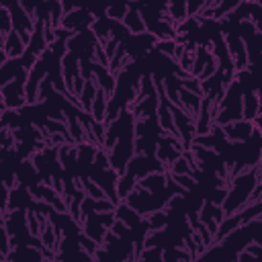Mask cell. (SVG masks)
I'll return each instance as SVG.
<instances>
[{"label":"cell","instance_id":"obj_1","mask_svg":"<svg viewBox=\"0 0 262 262\" xmlns=\"http://www.w3.org/2000/svg\"><path fill=\"white\" fill-rule=\"evenodd\" d=\"M256 184H258V170H250L246 174H239L233 180L231 190H227V196H225V201L221 205L223 211H225V215H231L237 209H242L246 205V201L252 196Z\"/></svg>","mask_w":262,"mask_h":262},{"label":"cell","instance_id":"obj_2","mask_svg":"<svg viewBox=\"0 0 262 262\" xmlns=\"http://www.w3.org/2000/svg\"><path fill=\"white\" fill-rule=\"evenodd\" d=\"M133 135H135L133 131H129V133L121 135V137L117 139V143H115L113 151L108 154L111 168H113V170H117L119 174H125L127 164H129V160H131V156H133V149H135V137H133Z\"/></svg>","mask_w":262,"mask_h":262},{"label":"cell","instance_id":"obj_3","mask_svg":"<svg viewBox=\"0 0 262 262\" xmlns=\"http://www.w3.org/2000/svg\"><path fill=\"white\" fill-rule=\"evenodd\" d=\"M162 170H164V164H162L160 158L147 156V154H139V156H135V158L129 160L125 172L133 174L135 178H143V176H147L151 172H162Z\"/></svg>","mask_w":262,"mask_h":262},{"label":"cell","instance_id":"obj_4","mask_svg":"<svg viewBox=\"0 0 262 262\" xmlns=\"http://www.w3.org/2000/svg\"><path fill=\"white\" fill-rule=\"evenodd\" d=\"M92 23H94V16L86 8L84 10L82 8H76V10L68 12V16H63V20H61V25L66 29H70V31H82V29H86Z\"/></svg>","mask_w":262,"mask_h":262},{"label":"cell","instance_id":"obj_5","mask_svg":"<svg viewBox=\"0 0 262 262\" xmlns=\"http://www.w3.org/2000/svg\"><path fill=\"white\" fill-rule=\"evenodd\" d=\"M223 127V131H225V137L227 139H233V141H244V139H248L250 135H252V131L256 129L254 125H252V121H248V119H239V121H233V123H225V125H221Z\"/></svg>","mask_w":262,"mask_h":262},{"label":"cell","instance_id":"obj_6","mask_svg":"<svg viewBox=\"0 0 262 262\" xmlns=\"http://www.w3.org/2000/svg\"><path fill=\"white\" fill-rule=\"evenodd\" d=\"M16 178H18V182L20 184H25V186H35V184H39V182H43V178H41V174H39V170L33 166V162H29V160H20V164L16 166Z\"/></svg>","mask_w":262,"mask_h":262},{"label":"cell","instance_id":"obj_7","mask_svg":"<svg viewBox=\"0 0 262 262\" xmlns=\"http://www.w3.org/2000/svg\"><path fill=\"white\" fill-rule=\"evenodd\" d=\"M29 186H25V184H20V186H16V188H10V194H8V207H6V213H8V209H25V207H31L33 203H31V192L27 190Z\"/></svg>","mask_w":262,"mask_h":262},{"label":"cell","instance_id":"obj_8","mask_svg":"<svg viewBox=\"0 0 262 262\" xmlns=\"http://www.w3.org/2000/svg\"><path fill=\"white\" fill-rule=\"evenodd\" d=\"M106 229H108V227H106L104 223H100V219H98L96 213H90V215L84 219V233L90 235V237L96 239V242H104Z\"/></svg>","mask_w":262,"mask_h":262},{"label":"cell","instance_id":"obj_9","mask_svg":"<svg viewBox=\"0 0 262 262\" xmlns=\"http://www.w3.org/2000/svg\"><path fill=\"white\" fill-rule=\"evenodd\" d=\"M25 49H27V43L23 41L18 31H10L4 37V51L8 53V57H20L25 53Z\"/></svg>","mask_w":262,"mask_h":262},{"label":"cell","instance_id":"obj_10","mask_svg":"<svg viewBox=\"0 0 262 262\" xmlns=\"http://www.w3.org/2000/svg\"><path fill=\"white\" fill-rule=\"evenodd\" d=\"M117 219H123L129 227H137V225L143 221V219H141V213H137L129 203H127V205L123 203V205L117 207Z\"/></svg>","mask_w":262,"mask_h":262},{"label":"cell","instance_id":"obj_11","mask_svg":"<svg viewBox=\"0 0 262 262\" xmlns=\"http://www.w3.org/2000/svg\"><path fill=\"white\" fill-rule=\"evenodd\" d=\"M166 180L168 178L162 172H151V174L143 176V180H139V186H143V188H147L151 192H160V190L166 188Z\"/></svg>","mask_w":262,"mask_h":262},{"label":"cell","instance_id":"obj_12","mask_svg":"<svg viewBox=\"0 0 262 262\" xmlns=\"http://www.w3.org/2000/svg\"><path fill=\"white\" fill-rule=\"evenodd\" d=\"M106 104H108V100H106V92H104L102 88H98V90H96V96H94V102H92V108H90L92 119L102 121V119L106 117Z\"/></svg>","mask_w":262,"mask_h":262},{"label":"cell","instance_id":"obj_13","mask_svg":"<svg viewBox=\"0 0 262 262\" xmlns=\"http://www.w3.org/2000/svg\"><path fill=\"white\" fill-rule=\"evenodd\" d=\"M260 113V98L256 92H246L244 94V119L252 121Z\"/></svg>","mask_w":262,"mask_h":262},{"label":"cell","instance_id":"obj_14","mask_svg":"<svg viewBox=\"0 0 262 262\" xmlns=\"http://www.w3.org/2000/svg\"><path fill=\"white\" fill-rule=\"evenodd\" d=\"M125 25H127V29L131 33H143V29H145V23L141 20V12L131 8V6L127 10V14H125Z\"/></svg>","mask_w":262,"mask_h":262},{"label":"cell","instance_id":"obj_15","mask_svg":"<svg viewBox=\"0 0 262 262\" xmlns=\"http://www.w3.org/2000/svg\"><path fill=\"white\" fill-rule=\"evenodd\" d=\"M168 12H170V18L172 20H184V18H188V4H186V0H170Z\"/></svg>","mask_w":262,"mask_h":262},{"label":"cell","instance_id":"obj_16","mask_svg":"<svg viewBox=\"0 0 262 262\" xmlns=\"http://www.w3.org/2000/svg\"><path fill=\"white\" fill-rule=\"evenodd\" d=\"M133 184H135V176L129 174V172H125V176L119 178V182H117V194H119V199H127L129 192L133 190Z\"/></svg>","mask_w":262,"mask_h":262},{"label":"cell","instance_id":"obj_17","mask_svg":"<svg viewBox=\"0 0 262 262\" xmlns=\"http://www.w3.org/2000/svg\"><path fill=\"white\" fill-rule=\"evenodd\" d=\"M80 182V180H78ZM82 186H84V190H86V194L88 196H92V199H104L106 196V192L94 182V180H88V178H84L82 180Z\"/></svg>","mask_w":262,"mask_h":262},{"label":"cell","instance_id":"obj_18","mask_svg":"<svg viewBox=\"0 0 262 262\" xmlns=\"http://www.w3.org/2000/svg\"><path fill=\"white\" fill-rule=\"evenodd\" d=\"M147 223H149V227H151V229H160V227H164V225L168 223V211L164 213V211L160 209V211H154V213H149V217H147Z\"/></svg>","mask_w":262,"mask_h":262},{"label":"cell","instance_id":"obj_19","mask_svg":"<svg viewBox=\"0 0 262 262\" xmlns=\"http://www.w3.org/2000/svg\"><path fill=\"white\" fill-rule=\"evenodd\" d=\"M156 49H158V51H162L164 55L176 57V49H178V45H176L172 39H160V41L156 43Z\"/></svg>","mask_w":262,"mask_h":262},{"label":"cell","instance_id":"obj_20","mask_svg":"<svg viewBox=\"0 0 262 262\" xmlns=\"http://www.w3.org/2000/svg\"><path fill=\"white\" fill-rule=\"evenodd\" d=\"M12 16H10V10L8 8H4L2 6V10H0V29H2V33H4V37L12 31Z\"/></svg>","mask_w":262,"mask_h":262},{"label":"cell","instance_id":"obj_21","mask_svg":"<svg viewBox=\"0 0 262 262\" xmlns=\"http://www.w3.org/2000/svg\"><path fill=\"white\" fill-rule=\"evenodd\" d=\"M178 258H190V256L184 254L182 248H168V252H164V260H178Z\"/></svg>","mask_w":262,"mask_h":262},{"label":"cell","instance_id":"obj_22","mask_svg":"<svg viewBox=\"0 0 262 262\" xmlns=\"http://www.w3.org/2000/svg\"><path fill=\"white\" fill-rule=\"evenodd\" d=\"M61 6H63V12H72L76 10V0H61Z\"/></svg>","mask_w":262,"mask_h":262},{"label":"cell","instance_id":"obj_23","mask_svg":"<svg viewBox=\"0 0 262 262\" xmlns=\"http://www.w3.org/2000/svg\"><path fill=\"white\" fill-rule=\"evenodd\" d=\"M258 4H260V6H262V0H258Z\"/></svg>","mask_w":262,"mask_h":262}]
</instances>
